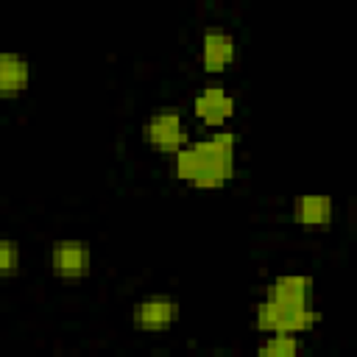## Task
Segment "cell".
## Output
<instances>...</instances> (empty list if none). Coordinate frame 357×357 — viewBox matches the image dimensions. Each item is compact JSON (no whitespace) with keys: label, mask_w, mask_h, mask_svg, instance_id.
I'll return each mask as SVG.
<instances>
[{"label":"cell","mask_w":357,"mask_h":357,"mask_svg":"<svg viewBox=\"0 0 357 357\" xmlns=\"http://www.w3.org/2000/svg\"><path fill=\"white\" fill-rule=\"evenodd\" d=\"M234 148L237 142L229 128H218L204 139H190L170 153L173 173L195 190H220L234 178Z\"/></svg>","instance_id":"6da1fadb"},{"label":"cell","mask_w":357,"mask_h":357,"mask_svg":"<svg viewBox=\"0 0 357 357\" xmlns=\"http://www.w3.org/2000/svg\"><path fill=\"white\" fill-rule=\"evenodd\" d=\"M318 321H321V312L312 304L296 307V304H284V301H276V298L265 296L254 307V326L262 335H271V332L301 335V332L312 329Z\"/></svg>","instance_id":"7a4b0ae2"},{"label":"cell","mask_w":357,"mask_h":357,"mask_svg":"<svg viewBox=\"0 0 357 357\" xmlns=\"http://www.w3.org/2000/svg\"><path fill=\"white\" fill-rule=\"evenodd\" d=\"M142 137H145V142H148L153 151L170 156V153H176L181 145L190 142V128H187L181 112H176V109H159V112H153V114L145 120Z\"/></svg>","instance_id":"3957f363"},{"label":"cell","mask_w":357,"mask_h":357,"mask_svg":"<svg viewBox=\"0 0 357 357\" xmlns=\"http://www.w3.org/2000/svg\"><path fill=\"white\" fill-rule=\"evenodd\" d=\"M50 268L59 279L64 282H78L89 273L92 268V254H89V245L84 240H56L53 248H50Z\"/></svg>","instance_id":"277c9868"},{"label":"cell","mask_w":357,"mask_h":357,"mask_svg":"<svg viewBox=\"0 0 357 357\" xmlns=\"http://www.w3.org/2000/svg\"><path fill=\"white\" fill-rule=\"evenodd\" d=\"M192 114L206 128H223L234 117V98L223 86L209 84L192 98Z\"/></svg>","instance_id":"5b68a950"},{"label":"cell","mask_w":357,"mask_h":357,"mask_svg":"<svg viewBox=\"0 0 357 357\" xmlns=\"http://www.w3.org/2000/svg\"><path fill=\"white\" fill-rule=\"evenodd\" d=\"M234 59H237V42L229 31H218V28L204 31V36H201V67H204V73H209V75L223 73L234 64Z\"/></svg>","instance_id":"8992f818"},{"label":"cell","mask_w":357,"mask_h":357,"mask_svg":"<svg viewBox=\"0 0 357 357\" xmlns=\"http://www.w3.org/2000/svg\"><path fill=\"white\" fill-rule=\"evenodd\" d=\"M178 318V301L170 296H148L134 307V324L145 332H165Z\"/></svg>","instance_id":"52a82bcc"},{"label":"cell","mask_w":357,"mask_h":357,"mask_svg":"<svg viewBox=\"0 0 357 357\" xmlns=\"http://www.w3.org/2000/svg\"><path fill=\"white\" fill-rule=\"evenodd\" d=\"M335 204L329 195H298L293 201V218L307 231H321L332 223Z\"/></svg>","instance_id":"ba28073f"},{"label":"cell","mask_w":357,"mask_h":357,"mask_svg":"<svg viewBox=\"0 0 357 357\" xmlns=\"http://www.w3.org/2000/svg\"><path fill=\"white\" fill-rule=\"evenodd\" d=\"M31 84V64L20 53H0V98H20Z\"/></svg>","instance_id":"9c48e42d"},{"label":"cell","mask_w":357,"mask_h":357,"mask_svg":"<svg viewBox=\"0 0 357 357\" xmlns=\"http://www.w3.org/2000/svg\"><path fill=\"white\" fill-rule=\"evenodd\" d=\"M312 279L304 273H282L268 284V296L284 304H296V307H307L312 304Z\"/></svg>","instance_id":"30bf717a"},{"label":"cell","mask_w":357,"mask_h":357,"mask_svg":"<svg viewBox=\"0 0 357 357\" xmlns=\"http://www.w3.org/2000/svg\"><path fill=\"white\" fill-rule=\"evenodd\" d=\"M257 351L262 357H293L301 351V340L298 335H287V332H271L265 335V340L257 346Z\"/></svg>","instance_id":"8fae6325"},{"label":"cell","mask_w":357,"mask_h":357,"mask_svg":"<svg viewBox=\"0 0 357 357\" xmlns=\"http://www.w3.org/2000/svg\"><path fill=\"white\" fill-rule=\"evenodd\" d=\"M20 259H22L20 245L8 237H0V279L14 276L20 271Z\"/></svg>","instance_id":"7c38bea8"}]
</instances>
